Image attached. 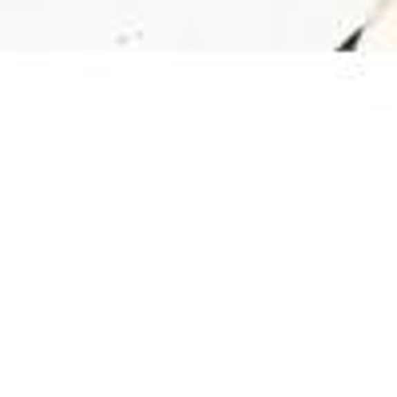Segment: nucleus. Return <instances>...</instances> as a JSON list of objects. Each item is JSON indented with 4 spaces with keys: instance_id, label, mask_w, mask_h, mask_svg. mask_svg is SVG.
Segmentation results:
<instances>
[]
</instances>
